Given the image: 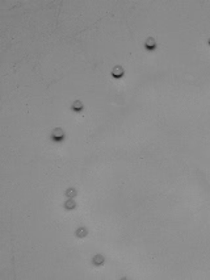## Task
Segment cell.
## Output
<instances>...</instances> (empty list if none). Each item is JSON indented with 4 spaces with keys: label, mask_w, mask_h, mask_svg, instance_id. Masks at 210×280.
Listing matches in <instances>:
<instances>
[{
    "label": "cell",
    "mask_w": 210,
    "mask_h": 280,
    "mask_svg": "<svg viewBox=\"0 0 210 280\" xmlns=\"http://www.w3.org/2000/svg\"><path fill=\"white\" fill-rule=\"evenodd\" d=\"M51 137H53V140H55V141H61V140H63L64 138V133L62 129H54L53 130V134H51Z\"/></svg>",
    "instance_id": "obj_1"
},
{
    "label": "cell",
    "mask_w": 210,
    "mask_h": 280,
    "mask_svg": "<svg viewBox=\"0 0 210 280\" xmlns=\"http://www.w3.org/2000/svg\"><path fill=\"white\" fill-rule=\"evenodd\" d=\"M145 47H146L147 50H155L156 49V42L154 38H147L146 42H145Z\"/></svg>",
    "instance_id": "obj_2"
},
{
    "label": "cell",
    "mask_w": 210,
    "mask_h": 280,
    "mask_svg": "<svg viewBox=\"0 0 210 280\" xmlns=\"http://www.w3.org/2000/svg\"><path fill=\"white\" fill-rule=\"evenodd\" d=\"M112 75H113L114 78H121V76L124 75V69H122V67H120V66L114 67L113 71H112Z\"/></svg>",
    "instance_id": "obj_3"
},
{
    "label": "cell",
    "mask_w": 210,
    "mask_h": 280,
    "mask_svg": "<svg viewBox=\"0 0 210 280\" xmlns=\"http://www.w3.org/2000/svg\"><path fill=\"white\" fill-rule=\"evenodd\" d=\"M72 109H74L75 112H80L83 109V104H82V101H79V100H76V101H74V104H72Z\"/></svg>",
    "instance_id": "obj_4"
},
{
    "label": "cell",
    "mask_w": 210,
    "mask_h": 280,
    "mask_svg": "<svg viewBox=\"0 0 210 280\" xmlns=\"http://www.w3.org/2000/svg\"><path fill=\"white\" fill-rule=\"evenodd\" d=\"M93 263H95L96 266H101L103 263H104V258H103L101 255H96V256L93 258Z\"/></svg>",
    "instance_id": "obj_5"
},
{
    "label": "cell",
    "mask_w": 210,
    "mask_h": 280,
    "mask_svg": "<svg viewBox=\"0 0 210 280\" xmlns=\"http://www.w3.org/2000/svg\"><path fill=\"white\" fill-rule=\"evenodd\" d=\"M76 236L79 237V238H83V237H85V236H87V230H85L84 228L78 229V230H76Z\"/></svg>",
    "instance_id": "obj_6"
},
{
    "label": "cell",
    "mask_w": 210,
    "mask_h": 280,
    "mask_svg": "<svg viewBox=\"0 0 210 280\" xmlns=\"http://www.w3.org/2000/svg\"><path fill=\"white\" fill-rule=\"evenodd\" d=\"M64 206H66L67 209H74L75 208V201H74V200H67L66 204H64Z\"/></svg>",
    "instance_id": "obj_7"
},
{
    "label": "cell",
    "mask_w": 210,
    "mask_h": 280,
    "mask_svg": "<svg viewBox=\"0 0 210 280\" xmlns=\"http://www.w3.org/2000/svg\"><path fill=\"white\" fill-rule=\"evenodd\" d=\"M66 195H67L68 197H74L75 195H76V191H75L74 188H68V189L66 191Z\"/></svg>",
    "instance_id": "obj_8"
},
{
    "label": "cell",
    "mask_w": 210,
    "mask_h": 280,
    "mask_svg": "<svg viewBox=\"0 0 210 280\" xmlns=\"http://www.w3.org/2000/svg\"><path fill=\"white\" fill-rule=\"evenodd\" d=\"M209 45H210V38H209Z\"/></svg>",
    "instance_id": "obj_9"
}]
</instances>
